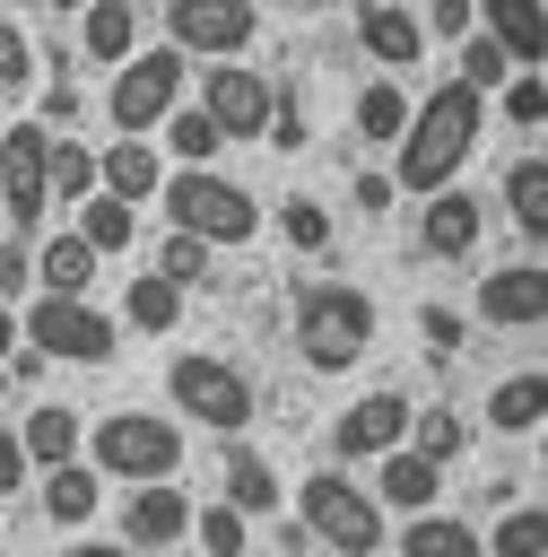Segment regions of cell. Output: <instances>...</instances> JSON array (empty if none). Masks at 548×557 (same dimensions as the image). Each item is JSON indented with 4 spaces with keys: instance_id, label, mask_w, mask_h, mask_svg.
Instances as JSON below:
<instances>
[{
    "instance_id": "d590c367",
    "label": "cell",
    "mask_w": 548,
    "mask_h": 557,
    "mask_svg": "<svg viewBox=\"0 0 548 557\" xmlns=\"http://www.w3.org/2000/svg\"><path fill=\"white\" fill-rule=\"evenodd\" d=\"M461 444H470V426H461L452 409H409V453H418V461H435V470H444Z\"/></svg>"
},
{
    "instance_id": "cb8c5ba5",
    "label": "cell",
    "mask_w": 548,
    "mask_h": 557,
    "mask_svg": "<svg viewBox=\"0 0 548 557\" xmlns=\"http://www.w3.org/2000/svg\"><path fill=\"white\" fill-rule=\"evenodd\" d=\"M17 453H26V470H35V461H43V470L78 461V409H61V400H35V409H26V426H17Z\"/></svg>"
},
{
    "instance_id": "681fc988",
    "label": "cell",
    "mask_w": 548,
    "mask_h": 557,
    "mask_svg": "<svg viewBox=\"0 0 548 557\" xmlns=\"http://www.w3.org/2000/svg\"><path fill=\"white\" fill-rule=\"evenodd\" d=\"M9 348H17V305H0V366H9Z\"/></svg>"
},
{
    "instance_id": "f546056e",
    "label": "cell",
    "mask_w": 548,
    "mask_h": 557,
    "mask_svg": "<svg viewBox=\"0 0 548 557\" xmlns=\"http://www.w3.org/2000/svg\"><path fill=\"white\" fill-rule=\"evenodd\" d=\"M157 131H165V148L183 157V174H209V165H217V148H226V139L209 131V113H200V104H174ZM165 148H157V157H165Z\"/></svg>"
},
{
    "instance_id": "bcb514c9",
    "label": "cell",
    "mask_w": 548,
    "mask_h": 557,
    "mask_svg": "<svg viewBox=\"0 0 548 557\" xmlns=\"http://www.w3.org/2000/svg\"><path fill=\"white\" fill-rule=\"evenodd\" d=\"M17 287H26V244H9V235H0V305H9Z\"/></svg>"
},
{
    "instance_id": "74e56055",
    "label": "cell",
    "mask_w": 548,
    "mask_h": 557,
    "mask_svg": "<svg viewBox=\"0 0 548 557\" xmlns=\"http://www.w3.org/2000/svg\"><path fill=\"white\" fill-rule=\"evenodd\" d=\"M505 78H513V61H505V52L487 44V35H461V87H470V96L487 104V96H496Z\"/></svg>"
},
{
    "instance_id": "484cf974",
    "label": "cell",
    "mask_w": 548,
    "mask_h": 557,
    "mask_svg": "<svg viewBox=\"0 0 548 557\" xmlns=\"http://www.w3.org/2000/svg\"><path fill=\"white\" fill-rule=\"evenodd\" d=\"M539 418H548V383L531 366L505 374V383H487V426L496 435H539Z\"/></svg>"
},
{
    "instance_id": "60d3db41",
    "label": "cell",
    "mask_w": 548,
    "mask_h": 557,
    "mask_svg": "<svg viewBox=\"0 0 548 557\" xmlns=\"http://www.w3.org/2000/svg\"><path fill=\"white\" fill-rule=\"evenodd\" d=\"M418 35H444V44L478 35V0H426V9H418Z\"/></svg>"
},
{
    "instance_id": "e0dca14e",
    "label": "cell",
    "mask_w": 548,
    "mask_h": 557,
    "mask_svg": "<svg viewBox=\"0 0 548 557\" xmlns=\"http://www.w3.org/2000/svg\"><path fill=\"white\" fill-rule=\"evenodd\" d=\"M96 191L122 200V209L157 200V191H165V157H157V139H113V148L96 157Z\"/></svg>"
},
{
    "instance_id": "b9f144b4",
    "label": "cell",
    "mask_w": 548,
    "mask_h": 557,
    "mask_svg": "<svg viewBox=\"0 0 548 557\" xmlns=\"http://www.w3.org/2000/svg\"><path fill=\"white\" fill-rule=\"evenodd\" d=\"M270 148H304V104H296V87L287 96H270V131H261Z\"/></svg>"
},
{
    "instance_id": "5bb4252c",
    "label": "cell",
    "mask_w": 548,
    "mask_h": 557,
    "mask_svg": "<svg viewBox=\"0 0 548 557\" xmlns=\"http://www.w3.org/2000/svg\"><path fill=\"white\" fill-rule=\"evenodd\" d=\"M478 226H487V200L452 183V191H435V200H426L418 252H426V261H470V252H478Z\"/></svg>"
},
{
    "instance_id": "30bf717a",
    "label": "cell",
    "mask_w": 548,
    "mask_h": 557,
    "mask_svg": "<svg viewBox=\"0 0 548 557\" xmlns=\"http://www.w3.org/2000/svg\"><path fill=\"white\" fill-rule=\"evenodd\" d=\"M270 78L261 70H244V61H209L200 70V113H209V131L217 139H261L270 131Z\"/></svg>"
},
{
    "instance_id": "ee69618b",
    "label": "cell",
    "mask_w": 548,
    "mask_h": 557,
    "mask_svg": "<svg viewBox=\"0 0 548 557\" xmlns=\"http://www.w3.org/2000/svg\"><path fill=\"white\" fill-rule=\"evenodd\" d=\"M348 183H357V209H365V218H383V209H391V200H400V191H391V174H383V165H365V174H348Z\"/></svg>"
},
{
    "instance_id": "8d00e7d4",
    "label": "cell",
    "mask_w": 548,
    "mask_h": 557,
    "mask_svg": "<svg viewBox=\"0 0 548 557\" xmlns=\"http://www.w3.org/2000/svg\"><path fill=\"white\" fill-rule=\"evenodd\" d=\"M496 104H505V122H513L522 139H539V122H548V78H539V70H513V78L496 87Z\"/></svg>"
},
{
    "instance_id": "7402d4cb",
    "label": "cell",
    "mask_w": 548,
    "mask_h": 557,
    "mask_svg": "<svg viewBox=\"0 0 548 557\" xmlns=\"http://www.w3.org/2000/svg\"><path fill=\"white\" fill-rule=\"evenodd\" d=\"M278 496H287V487H278V470H270L252 444H235V453H226V470H217V505L252 522V513H278Z\"/></svg>"
},
{
    "instance_id": "8992f818",
    "label": "cell",
    "mask_w": 548,
    "mask_h": 557,
    "mask_svg": "<svg viewBox=\"0 0 548 557\" xmlns=\"http://www.w3.org/2000/svg\"><path fill=\"white\" fill-rule=\"evenodd\" d=\"M17 348L61 357V366H113V357H122V322L96 313L87 296H35V305L17 313Z\"/></svg>"
},
{
    "instance_id": "c3c4849f",
    "label": "cell",
    "mask_w": 548,
    "mask_h": 557,
    "mask_svg": "<svg viewBox=\"0 0 548 557\" xmlns=\"http://www.w3.org/2000/svg\"><path fill=\"white\" fill-rule=\"evenodd\" d=\"M70 557H130L122 540H70Z\"/></svg>"
},
{
    "instance_id": "9a60e30c",
    "label": "cell",
    "mask_w": 548,
    "mask_h": 557,
    "mask_svg": "<svg viewBox=\"0 0 548 557\" xmlns=\"http://www.w3.org/2000/svg\"><path fill=\"white\" fill-rule=\"evenodd\" d=\"M191 531V496L165 479V487H130L122 496V548L139 557V548H174Z\"/></svg>"
},
{
    "instance_id": "7c38bea8",
    "label": "cell",
    "mask_w": 548,
    "mask_h": 557,
    "mask_svg": "<svg viewBox=\"0 0 548 557\" xmlns=\"http://www.w3.org/2000/svg\"><path fill=\"white\" fill-rule=\"evenodd\" d=\"M470 313L496 322V331H539V322H548V270H539V261L487 270V278L470 287Z\"/></svg>"
},
{
    "instance_id": "ffe728a7",
    "label": "cell",
    "mask_w": 548,
    "mask_h": 557,
    "mask_svg": "<svg viewBox=\"0 0 548 557\" xmlns=\"http://www.w3.org/2000/svg\"><path fill=\"white\" fill-rule=\"evenodd\" d=\"M365 496H374L383 513H435L444 470H435V461H418V453L400 444V453H383V461H374V487H365Z\"/></svg>"
},
{
    "instance_id": "f35d334b",
    "label": "cell",
    "mask_w": 548,
    "mask_h": 557,
    "mask_svg": "<svg viewBox=\"0 0 548 557\" xmlns=\"http://www.w3.org/2000/svg\"><path fill=\"white\" fill-rule=\"evenodd\" d=\"M17 87H35V35L0 9V96H17Z\"/></svg>"
},
{
    "instance_id": "f6af8a7d",
    "label": "cell",
    "mask_w": 548,
    "mask_h": 557,
    "mask_svg": "<svg viewBox=\"0 0 548 557\" xmlns=\"http://www.w3.org/2000/svg\"><path fill=\"white\" fill-rule=\"evenodd\" d=\"M52 122H78V87H70V78L43 87V131H52Z\"/></svg>"
},
{
    "instance_id": "e575fe53",
    "label": "cell",
    "mask_w": 548,
    "mask_h": 557,
    "mask_svg": "<svg viewBox=\"0 0 548 557\" xmlns=\"http://www.w3.org/2000/svg\"><path fill=\"white\" fill-rule=\"evenodd\" d=\"M148 270H157V278H165L174 296H191V287H209V270H217V252H209V244H191V235H165Z\"/></svg>"
},
{
    "instance_id": "7bdbcfd3",
    "label": "cell",
    "mask_w": 548,
    "mask_h": 557,
    "mask_svg": "<svg viewBox=\"0 0 548 557\" xmlns=\"http://www.w3.org/2000/svg\"><path fill=\"white\" fill-rule=\"evenodd\" d=\"M418 339H426L435 357H452V348H461V313H452V305H426V313H418Z\"/></svg>"
},
{
    "instance_id": "277c9868",
    "label": "cell",
    "mask_w": 548,
    "mask_h": 557,
    "mask_svg": "<svg viewBox=\"0 0 548 557\" xmlns=\"http://www.w3.org/2000/svg\"><path fill=\"white\" fill-rule=\"evenodd\" d=\"M165 218H174V235H191V244H209V252H235V244H252L261 235V200L235 183V174H165Z\"/></svg>"
},
{
    "instance_id": "7dc6e473",
    "label": "cell",
    "mask_w": 548,
    "mask_h": 557,
    "mask_svg": "<svg viewBox=\"0 0 548 557\" xmlns=\"http://www.w3.org/2000/svg\"><path fill=\"white\" fill-rule=\"evenodd\" d=\"M26 487V453H17V426H0V496Z\"/></svg>"
},
{
    "instance_id": "83f0119b",
    "label": "cell",
    "mask_w": 548,
    "mask_h": 557,
    "mask_svg": "<svg viewBox=\"0 0 548 557\" xmlns=\"http://www.w3.org/2000/svg\"><path fill=\"white\" fill-rule=\"evenodd\" d=\"M505 218H513V226H522L531 244L548 235V165H539V148L505 165Z\"/></svg>"
},
{
    "instance_id": "f1b7e54d",
    "label": "cell",
    "mask_w": 548,
    "mask_h": 557,
    "mask_svg": "<svg viewBox=\"0 0 548 557\" xmlns=\"http://www.w3.org/2000/svg\"><path fill=\"white\" fill-rule=\"evenodd\" d=\"M70 235H78L96 261H104V252H130V244H139V209H122V200L96 191V200H78V226H70Z\"/></svg>"
},
{
    "instance_id": "ba28073f",
    "label": "cell",
    "mask_w": 548,
    "mask_h": 557,
    "mask_svg": "<svg viewBox=\"0 0 548 557\" xmlns=\"http://www.w3.org/2000/svg\"><path fill=\"white\" fill-rule=\"evenodd\" d=\"M165 400H174V418H200L209 435H244L252 426V383L209 348H183L165 366Z\"/></svg>"
},
{
    "instance_id": "603a6c76",
    "label": "cell",
    "mask_w": 548,
    "mask_h": 557,
    "mask_svg": "<svg viewBox=\"0 0 548 557\" xmlns=\"http://www.w3.org/2000/svg\"><path fill=\"white\" fill-rule=\"evenodd\" d=\"M348 131H357V148H391L409 131V87L400 78H365L357 104H348Z\"/></svg>"
},
{
    "instance_id": "7a4b0ae2",
    "label": "cell",
    "mask_w": 548,
    "mask_h": 557,
    "mask_svg": "<svg viewBox=\"0 0 548 557\" xmlns=\"http://www.w3.org/2000/svg\"><path fill=\"white\" fill-rule=\"evenodd\" d=\"M374 348V296L348 287V278H322L296 296V357L313 374H348L357 357Z\"/></svg>"
},
{
    "instance_id": "6da1fadb",
    "label": "cell",
    "mask_w": 548,
    "mask_h": 557,
    "mask_svg": "<svg viewBox=\"0 0 548 557\" xmlns=\"http://www.w3.org/2000/svg\"><path fill=\"white\" fill-rule=\"evenodd\" d=\"M478 131H487V104H478L461 78L426 87V104H409V131L391 139V165H383V174H391V191H418V200L452 191V174L470 165Z\"/></svg>"
},
{
    "instance_id": "5b68a950",
    "label": "cell",
    "mask_w": 548,
    "mask_h": 557,
    "mask_svg": "<svg viewBox=\"0 0 548 557\" xmlns=\"http://www.w3.org/2000/svg\"><path fill=\"white\" fill-rule=\"evenodd\" d=\"M296 531L322 540V548H339V557H383V540H391L383 505H374L348 470H313V479L296 487Z\"/></svg>"
},
{
    "instance_id": "4316f807",
    "label": "cell",
    "mask_w": 548,
    "mask_h": 557,
    "mask_svg": "<svg viewBox=\"0 0 548 557\" xmlns=\"http://www.w3.org/2000/svg\"><path fill=\"white\" fill-rule=\"evenodd\" d=\"M391 557H478V522H461V513H409L400 522V548Z\"/></svg>"
},
{
    "instance_id": "d6a6232c",
    "label": "cell",
    "mask_w": 548,
    "mask_h": 557,
    "mask_svg": "<svg viewBox=\"0 0 548 557\" xmlns=\"http://www.w3.org/2000/svg\"><path fill=\"white\" fill-rule=\"evenodd\" d=\"M548 548V513L539 505H505L496 531H478V557H539Z\"/></svg>"
},
{
    "instance_id": "d6986e66",
    "label": "cell",
    "mask_w": 548,
    "mask_h": 557,
    "mask_svg": "<svg viewBox=\"0 0 548 557\" xmlns=\"http://www.w3.org/2000/svg\"><path fill=\"white\" fill-rule=\"evenodd\" d=\"M357 44H365L383 70H418V61H426L418 9H400V0H365V9H357Z\"/></svg>"
},
{
    "instance_id": "52a82bcc",
    "label": "cell",
    "mask_w": 548,
    "mask_h": 557,
    "mask_svg": "<svg viewBox=\"0 0 548 557\" xmlns=\"http://www.w3.org/2000/svg\"><path fill=\"white\" fill-rule=\"evenodd\" d=\"M183 78H191V61H183L174 44H139V52L113 70V87H104L113 131H122V139H148V131L183 104Z\"/></svg>"
},
{
    "instance_id": "ac0fdd59",
    "label": "cell",
    "mask_w": 548,
    "mask_h": 557,
    "mask_svg": "<svg viewBox=\"0 0 548 557\" xmlns=\"http://www.w3.org/2000/svg\"><path fill=\"white\" fill-rule=\"evenodd\" d=\"M139 35H148V17H139L130 0H87V9H78V52H87L96 70H122V61L139 52Z\"/></svg>"
},
{
    "instance_id": "3957f363",
    "label": "cell",
    "mask_w": 548,
    "mask_h": 557,
    "mask_svg": "<svg viewBox=\"0 0 548 557\" xmlns=\"http://www.w3.org/2000/svg\"><path fill=\"white\" fill-rule=\"evenodd\" d=\"M87 470L96 479H130V487H165L183 470V426L148 418V409H104L87 426Z\"/></svg>"
},
{
    "instance_id": "f907efd6",
    "label": "cell",
    "mask_w": 548,
    "mask_h": 557,
    "mask_svg": "<svg viewBox=\"0 0 548 557\" xmlns=\"http://www.w3.org/2000/svg\"><path fill=\"white\" fill-rule=\"evenodd\" d=\"M0 383H9V366H0Z\"/></svg>"
},
{
    "instance_id": "2e32d148",
    "label": "cell",
    "mask_w": 548,
    "mask_h": 557,
    "mask_svg": "<svg viewBox=\"0 0 548 557\" xmlns=\"http://www.w3.org/2000/svg\"><path fill=\"white\" fill-rule=\"evenodd\" d=\"M478 35H487L513 70H539V52H548V9H539V0H478Z\"/></svg>"
},
{
    "instance_id": "9c48e42d",
    "label": "cell",
    "mask_w": 548,
    "mask_h": 557,
    "mask_svg": "<svg viewBox=\"0 0 548 557\" xmlns=\"http://www.w3.org/2000/svg\"><path fill=\"white\" fill-rule=\"evenodd\" d=\"M252 35H261L252 0H165V44L183 61H235Z\"/></svg>"
},
{
    "instance_id": "8fae6325",
    "label": "cell",
    "mask_w": 548,
    "mask_h": 557,
    "mask_svg": "<svg viewBox=\"0 0 548 557\" xmlns=\"http://www.w3.org/2000/svg\"><path fill=\"white\" fill-rule=\"evenodd\" d=\"M43 157H52V131H43V122H9V139H0V209H9V244L52 209V200H43Z\"/></svg>"
},
{
    "instance_id": "4fadbf2b",
    "label": "cell",
    "mask_w": 548,
    "mask_h": 557,
    "mask_svg": "<svg viewBox=\"0 0 548 557\" xmlns=\"http://www.w3.org/2000/svg\"><path fill=\"white\" fill-rule=\"evenodd\" d=\"M409 444V400L400 392H365V400H348L339 418H331V453L339 461H383V453H400Z\"/></svg>"
},
{
    "instance_id": "ab89813d",
    "label": "cell",
    "mask_w": 548,
    "mask_h": 557,
    "mask_svg": "<svg viewBox=\"0 0 548 557\" xmlns=\"http://www.w3.org/2000/svg\"><path fill=\"white\" fill-rule=\"evenodd\" d=\"M278 226H287V244H296V252H331V209H322V200H304V191H296V200L278 209Z\"/></svg>"
},
{
    "instance_id": "1f68e13d",
    "label": "cell",
    "mask_w": 548,
    "mask_h": 557,
    "mask_svg": "<svg viewBox=\"0 0 548 557\" xmlns=\"http://www.w3.org/2000/svg\"><path fill=\"white\" fill-rule=\"evenodd\" d=\"M43 200H96V148H78V139H52V157H43Z\"/></svg>"
},
{
    "instance_id": "4dcf8cb0",
    "label": "cell",
    "mask_w": 548,
    "mask_h": 557,
    "mask_svg": "<svg viewBox=\"0 0 548 557\" xmlns=\"http://www.w3.org/2000/svg\"><path fill=\"white\" fill-rule=\"evenodd\" d=\"M122 322L157 339V331H174V322H183V296H174L157 270H139V278H122Z\"/></svg>"
},
{
    "instance_id": "836d02e7",
    "label": "cell",
    "mask_w": 548,
    "mask_h": 557,
    "mask_svg": "<svg viewBox=\"0 0 548 557\" xmlns=\"http://www.w3.org/2000/svg\"><path fill=\"white\" fill-rule=\"evenodd\" d=\"M183 540H200V557H252V522L244 513H226L217 496L209 505H191V531Z\"/></svg>"
},
{
    "instance_id": "d4e9b609",
    "label": "cell",
    "mask_w": 548,
    "mask_h": 557,
    "mask_svg": "<svg viewBox=\"0 0 548 557\" xmlns=\"http://www.w3.org/2000/svg\"><path fill=\"white\" fill-rule=\"evenodd\" d=\"M96 505H104V479H96L87 461H61V470H43V513H52L61 531H78V540H87Z\"/></svg>"
},
{
    "instance_id": "44dd1931",
    "label": "cell",
    "mask_w": 548,
    "mask_h": 557,
    "mask_svg": "<svg viewBox=\"0 0 548 557\" xmlns=\"http://www.w3.org/2000/svg\"><path fill=\"white\" fill-rule=\"evenodd\" d=\"M96 270H104V261H96L70 226H61V235H43V244L26 252V278H35L43 296H87V287H96Z\"/></svg>"
}]
</instances>
